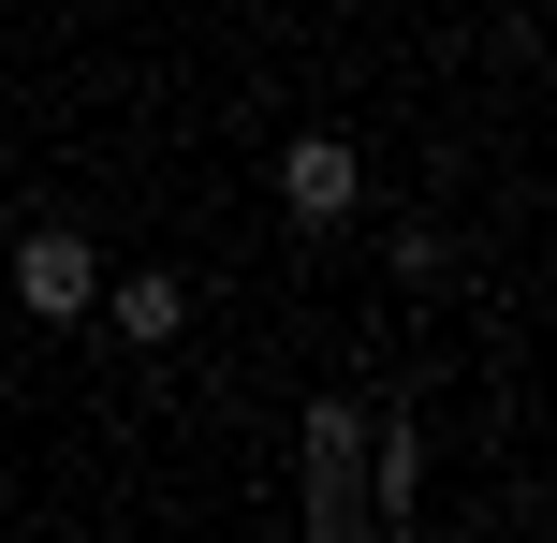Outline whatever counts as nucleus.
<instances>
[{
    "label": "nucleus",
    "mask_w": 557,
    "mask_h": 543,
    "mask_svg": "<svg viewBox=\"0 0 557 543\" xmlns=\"http://www.w3.org/2000/svg\"><path fill=\"white\" fill-rule=\"evenodd\" d=\"M352 206H367V162H352V133H294V147H278V221L337 235Z\"/></svg>",
    "instance_id": "obj_1"
},
{
    "label": "nucleus",
    "mask_w": 557,
    "mask_h": 543,
    "mask_svg": "<svg viewBox=\"0 0 557 543\" xmlns=\"http://www.w3.org/2000/svg\"><path fill=\"white\" fill-rule=\"evenodd\" d=\"M88 294H103V250H88L74 221L15 235V309H29V323H88Z\"/></svg>",
    "instance_id": "obj_2"
},
{
    "label": "nucleus",
    "mask_w": 557,
    "mask_h": 543,
    "mask_svg": "<svg viewBox=\"0 0 557 543\" xmlns=\"http://www.w3.org/2000/svg\"><path fill=\"white\" fill-rule=\"evenodd\" d=\"M352 456H367L352 397H308V529H352Z\"/></svg>",
    "instance_id": "obj_3"
},
{
    "label": "nucleus",
    "mask_w": 557,
    "mask_h": 543,
    "mask_svg": "<svg viewBox=\"0 0 557 543\" xmlns=\"http://www.w3.org/2000/svg\"><path fill=\"white\" fill-rule=\"evenodd\" d=\"M88 309H103L133 353H162L176 323H191V294H176V264H133V280H117V294H88Z\"/></svg>",
    "instance_id": "obj_4"
}]
</instances>
